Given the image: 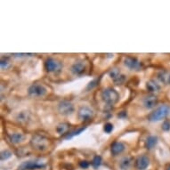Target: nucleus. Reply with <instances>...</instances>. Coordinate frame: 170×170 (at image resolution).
<instances>
[{
    "instance_id": "1",
    "label": "nucleus",
    "mask_w": 170,
    "mask_h": 170,
    "mask_svg": "<svg viewBox=\"0 0 170 170\" xmlns=\"http://www.w3.org/2000/svg\"><path fill=\"white\" fill-rule=\"evenodd\" d=\"M169 112L170 108L168 105H161L148 116V120L151 122H157L165 119L169 114Z\"/></svg>"
},
{
    "instance_id": "2",
    "label": "nucleus",
    "mask_w": 170,
    "mask_h": 170,
    "mask_svg": "<svg viewBox=\"0 0 170 170\" xmlns=\"http://www.w3.org/2000/svg\"><path fill=\"white\" fill-rule=\"evenodd\" d=\"M102 98L108 104L113 105L120 99L118 92L113 88H106L102 91Z\"/></svg>"
},
{
    "instance_id": "3",
    "label": "nucleus",
    "mask_w": 170,
    "mask_h": 170,
    "mask_svg": "<svg viewBox=\"0 0 170 170\" xmlns=\"http://www.w3.org/2000/svg\"><path fill=\"white\" fill-rule=\"evenodd\" d=\"M48 144H49L48 140L42 135H39L33 136L31 140L32 147L35 148L36 150H38V151L45 150L48 147Z\"/></svg>"
},
{
    "instance_id": "4",
    "label": "nucleus",
    "mask_w": 170,
    "mask_h": 170,
    "mask_svg": "<svg viewBox=\"0 0 170 170\" xmlns=\"http://www.w3.org/2000/svg\"><path fill=\"white\" fill-rule=\"evenodd\" d=\"M29 95L34 96V97H41L44 96L47 93V89L43 85L40 84H34L30 87L28 90Z\"/></svg>"
},
{
    "instance_id": "5",
    "label": "nucleus",
    "mask_w": 170,
    "mask_h": 170,
    "mask_svg": "<svg viewBox=\"0 0 170 170\" xmlns=\"http://www.w3.org/2000/svg\"><path fill=\"white\" fill-rule=\"evenodd\" d=\"M58 110L63 115H70L74 111V105L69 101H62L58 105Z\"/></svg>"
},
{
    "instance_id": "6",
    "label": "nucleus",
    "mask_w": 170,
    "mask_h": 170,
    "mask_svg": "<svg viewBox=\"0 0 170 170\" xmlns=\"http://www.w3.org/2000/svg\"><path fill=\"white\" fill-rule=\"evenodd\" d=\"M94 115V111L92 109H90L89 107L87 106H84L79 109L78 112V119L82 121H87L92 119Z\"/></svg>"
},
{
    "instance_id": "7",
    "label": "nucleus",
    "mask_w": 170,
    "mask_h": 170,
    "mask_svg": "<svg viewBox=\"0 0 170 170\" xmlns=\"http://www.w3.org/2000/svg\"><path fill=\"white\" fill-rule=\"evenodd\" d=\"M109 74H110L111 78V79L114 81V83H115V84H117V85H120V84H122L123 82L125 81V79H126L125 76L122 75L120 69H111V71L109 72Z\"/></svg>"
},
{
    "instance_id": "8",
    "label": "nucleus",
    "mask_w": 170,
    "mask_h": 170,
    "mask_svg": "<svg viewBox=\"0 0 170 170\" xmlns=\"http://www.w3.org/2000/svg\"><path fill=\"white\" fill-rule=\"evenodd\" d=\"M124 64L130 69L139 70L141 69V63L136 58H134V57H126L124 60Z\"/></svg>"
},
{
    "instance_id": "9",
    "label": "nucleus",
    "mask_w": 170,
    "mask_h": 170,
    "mask_svg": "<svg viewBox=\"0 0 170 170\" xmlns=\"http://www.w3.org/2000/svg\"><path fill=\"white\" fill-rule=\"evenodd\" d=\"M44 165L39 164L38 161H25L19 167L18 170H32L44 168Z\"/></svg>"
},
{
    "instance_id": "10",
    "label": "nucleus",
    "mask_w": 170,
    "mask_h": 170,
    "mask_svg": "<svg viewBox=\"0 0 170 170\" xmlns=\"http://www.w3.org/2000/svg\"><path fill=\"white\" fill-rule=\"evenodd\" d=\"M45 66L46 70L49 72L56 71V70H59L61 69V63L54 59H52V58L46 60V62L45 63Z\"/></svg>"
},
{
    "instance_id": "11",
    "label": "nucleus",
    "mask_w": 170,
    "mask_h": 170,
    "mask_svg": "<svg viewBox=\"0 0 170 170\" xmlns=\"http://www.w3.org/2000/svg\"><path fill=\"white\" fill-rule=\"evenodd\" d=\"M149 165H150V159L144 155L137 158L135 161V167L138 170H145L149 167Z\"/></svg>"
},
{
    "instance_id": "12",
    "label": "nucleus",
    "mask_w": 170,
    "mask_h": 170,
    "mask_svg": "<svg viewBox=\"0 0 170 170\" xmlns=\"http://www.w3.org/2000/svg\"><path fill=\"white\" fill-rule=\"evenodd\" d=\"M157 103L158 98L153 95H148L144 99V105L146 109H152L157 105Z\"/></svg>"
},
{
    "instance_id": "13",
    "label": "nucleus",
    "mask_w": 170,
    "mask_h": 170,
    "mask_svg": "<svg viewBox=\"0 0 170 170\" xmlns=\"http://www.w3.org/2000/svg\"><path fill=\"white\" fill-rule=\"evenodd\" d=\"M125 145L122 144L121 142H115L111 144V153L113 155H119L120 153H122L125 150Z\"/></svg>"
},
{
    "instance_id": "14",
    "label": "nucleus",
    "mask_w": 170,
    "mask_h": 170,
    "mask_svg": "<svg viewBox=\"0 0 170 170\" xmlns=\"http://www.w3.org/2000/svg\"><path fill=\"white\" fill-rule=\"evenodd\" d=\"M86 70V66L83 63H76L71 66V71L76 75H80Z\"/></svg>"
},
{
    "instance_id": "15",
    "label": "nucleus",
    "mask_w": 170,
    "mask_h": 170,
    "mask_svg": "<svg viewBox=\"0 0 170 170\" xmlns=\"http://www.w3.org/2000/svg\"><path fill=\"white\" fill-rule=\"evenodd\" d=\"M132 158L130 157H124L121 158V160L120 161V168L122 170H127L132 165Z\"/></svg>"
},
{
    "instance_id": "16",
    "label": "nucleus",
    "mask_w": 170,
    "mask_h": 170,
    "mask_svg": "<svg viewBox=\"0 0 170 170\" xmlns=\"http://www.w3.org/2000/svg\"><path fill=\"white\" fill-rule=\"evenodd\" d=\"M158 144V137L157 136H153L151 135L149 136L148 138L146 139V142H145V147L149 150H151L152 148H154Z\"/></svg>"
},
{
    "instance_id": "17",
    "label": "nucleus",
    "mask_w": 170,
    "mask_h": 170,
    "mask_svg": "<svg viewBox=\"0 0 170 170\" xmlns=\"http://www.w3.org/2000/svg\"><path fill=\"white\" fill-rule=\"evenodd\" d=\"M23 138H24V136L21 133H14L13 135H11V136H10L11 142L13 144H19L23 140Z\"/></svg>"
},
{
    "instance_id": "18",
    "label": "nucleus",
    "mask_w": 170,
    "mask_h": 170,
    "mask_svg": "<svg viewBox=\"0 0 170 170\" xmlns=\"http://www.w3.org/2000/svg\"><path fill=\"white\" fill-rule=\"evenodd\" d=\"M146 88L148 89L150 92H157L159 90V86L158 85L157 83L153 80L147 82L146 84Z\"/></svg>"
},
{
    "instance_id": "19",
    "label": "nucleus",
    "mask_w": 170,
    "mask_h": 170,
    "mask_svg": "<svg viewBox=\"0 0 170 170\" xmlns=\"http://www.w3.org/2000/svg\"><path fill=\"white\" fill-rule=\"evenodd\" d=\"M87 128V126H82V127H80V128H78V129H76V130H74V131H72V132L69 133L66 136H65V138L66 139H71L73 138L74 136H76V135H80L85 129Z\"/></svg>"
},
{
    "instance_id": "20",
    "label": "nucleus",
    "mask_w": 170,
    "mask_h": 170,
    "mask_svg": "<svg viewBox=\"0 0 170 170\" xmlns=\"http://www.w3.org/2000/svg\"><path fill=\"white\" fill-rule=\"evenodd\" d=\"M16 120L20 121V122H26L27 120H29V113L28 111H21L17 115Z\"/></svg>"
},
{
    "instance_id": "21",
    "label": "nucleus",
    "mask_w": 170,
    "mask_h": 170,
    "mask_svg": "<svg viewBox=\"0 0 170 170\" xmlns=\"http://www.w3.org/2000/svg\"><path fill=\"white\" fill-rule=\"evenodd\" d=\"M12 157V152L8 150H6V151H3L1 152V155H0V158H1V160L4 161V160H7L8 158Z\"/></svg>"
},
{
    "instance_id": "22",
    "label": "nucleus",
    "mask_w": 170,
    "mask_h": 170,
    "mask_svg": "<svg viewBox=\"0 0 170 170\" xmlns=\"http://www.w3.org/2000/svg\"><path fill=\"white\" fill-rule=\"evenodd\" d=\"M102 164V157L101 156H95L93 160H92V166L95 168H97L98 167H100Z\"/></svg>"
},
{
    "instance_id": "23",
    "label": "nucleus",
    "mask_w": 170,
    "mask_h": 170,
    "mask_svg": "<svg viewBox=\"0 0 170 170\" xmlns=\"http://www.w3.org/2000/svg\"><path fill=\"white\" fill-rule=\"evenodd\" d=\"M68 124H66V123H63V124H60L59 126H57L56 128V131L59 134H63V133H65L67 130H68Z\"/></svg>"
},
{
    "instance_id": "24",
    "label": "nucleus",
    "mask_w": 170,
    "mask_h": 170,
    "mask_svg": "<svg viewBox=\"0 0 170 170\" xmlns=\"http://www.w3.org/2000/svg\"><path fill=\"white\" fill-rule=\"evenodd\" d=\"M103 130H104V132L107 133V134L111 133L112 130H113V125L111 123H106L104 125V126H103Z\"/></svg>"
},
{
    "instance_id": "25",
    "label": "nucleus",
    "mask_w": 170,
    "mask_h": 170,
    "mask_svg": "<svg viewBox=\"0 0 170 170\" xmlns=\"http://www.w3.org/2000/svg\"><path fill=\"white\" fill-rule=\"evenodd\" d=\"M162 129L166 132H168L170 130V122L168 120H166L164 121L163 124H162Z\"/></svg>"
},
{
    "instance_id": "26",
    "label": "nucleus",
    "mask_w": 170,
    "mask_h": 170,
    "mask_svg": "<svg viewBox=\"0 0 170 170\" xmlns=\"http://www.w3.org/2000/svg\"><path fill=\"white\" fill-rule=\"evenodd\" d=\"M0 64H1V68H2V69H7L9 63H8V61H7V60H4V59H2Z\"/></svg>"
},
{
    "instance_id": "27",
    "label": "nucleus",
    "mask_w": 170,
    "mask_h": 170,
    "mask_svg": "<svg viewBox=\"0 0 170 170\" xmlns=\"http://www.w3.org/2000/svg\"><path fill=\"white\" fill-rule=\"evenodd\" d=\"M79 166H80V168H87L89 167V163L87 160H83V161L79 162Z\"/></svg>"
},
{
    "instance_id": "28",
    "label": "nucleus",
    "mask_w": 170,
    "mask_h": 170,
    "mask_svg": "<svg viewBox=\"0 0 170 170\" xmlns=\"http://www.w3.org/2000/svg\"><path fill=\"white\" fill-rule=\"evenodd\" d=\"M167 170H170V165L168 167V168H167Z\"/></svg>"
},
{
    "instance_id": "29",
    "label": "nucleus",
    "mask_w": 170,
    "mask_h": 170,
    "mask_svg": "<svg viewBox=\"0 0 170 170\" xmlns=\"http://www.w3.org/2000/svg\"><path fill=\"white\" fill-rule=\"evenodd\" d=\"M168 82H169V83H170V76H169V77H168Z\"/></svg>"
}]
</instances>
